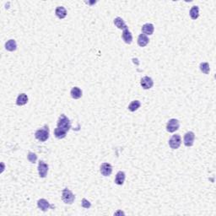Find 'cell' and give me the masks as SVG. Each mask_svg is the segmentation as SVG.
Segmentation results:
<instances>
[{"instance_id":"cell-1","label":"cell","mask_w":216,"mask_h":216,"mask_svg":"<svg viewBox=\"0 0 216 216\" xmlns=\"http://www.w3.org/2000/svg\"><path fill=\"white\" fill-rule=\"evenodd\" d=\"M35 137L36 139H38L41 142L47 141L49 138V127L48 125H45L42 128L36 130L35 133Z\"/></svg>"},{"instance_id":"cell-2","label":"cell","mask_w":216,"mask_h":216,"mask_svg":"<svg viewBox=\"0 0 216 216\" xmlns=\"http://www.w3.org/2000/svg\"><path fill=\"white\" fill-rule=\"evenodd\" d=\"M57 127H60L66 132H69L71 128V123L69 118L64 114H62L57 121Z\"/></svg>"},{"instance_id":"cell-3","label":"cell","mask_w":216,"mask_h":216,"mask_svg":"<svg viewBox=\"0 0 216 216\" xmlns=\"http://www.w3.org/2000/svg\"><path fill=\"white\" fill-rule=\"evenodd\" d=\"M74 199L75 196L73 195V193L68 188H64L62 193V200L66 204H72L74 202Z\"/></svg>"},{"instance_id":"cell-4","label":"cell","mask_w":216,"mask_h":216,"mask_svg":"<svg viewBox=\"0 0 216 216\" xmlns=\"http://www.w3.org/2000/svg\"><path fill=\"white\" fill-rule=\"evenodd\" d=\"M180 127V123L177 119L172 118L171 120H169L167 124H166V130L168 131L169 133H174L177 130L179 129Z\"/></svg>"},{"instance_id":"cell-5","label":"cell","mask_w":216,"mask_h":216,"mask_svg":"<svg viewBox=\"0 0 216 216\" xmlns=\"http://www.w3.org/2000/svg\"><path fill=\"white\" fill-rule=\"evenodd\" d=\"M181 143V138L179 134H175L169 139V145L172 149H178Z\"/></svg>"},{"instance_id":"cell-6","label":"cell","mask_w":216,"mask_h":216,"mask_svg":"<svg viewBox=\"0 0 216 216\" xmlns=\"http://www.w3.org/2000/svg\"><path fill=\"white\" fill-rule=\"evenodd\" d=\"M194 139H195V134H194L193 132H188L186 133V134L184 135V144L187 147H191L193 145Z\"/></svg>"},{"instance_id":"cell-7","label":"cell","mask_w":216,"mask_h":216,"mask_svg":"<svg viewBox=\"0 0 216 216\" xmlns=\"http://www.w3.org/2000/svg\"><path fill=\"white\" fill-rule=\"evenodd\" d=\"M48 165L45 163L44 161H41L39 162L38 164V173L40 177L44 178L47 177L48 175Z\"/></svg>"},{"instance_id":"cell-8","label":"cell","mask_w":216,"mask_h":216,"mask_svg":"<svg viewBox=\"0 0 216 216\" xmlns=\"http://www.w3.org/2000/svg\"><path fill=\"white\" fill-rule=\"evenodd\" d=\"M140 85L144 89H149L150 88H152L153 85H154V81L150 77L144 76L141 79Z\"/></svg>"},{"instance_id":"cell-9","label":"cell","mask_w":216,"mask_h":216,"mask_svg":"<svg viewBox=\"0 0 216 216\" xmlns=\"http://www.w3.org/2000/svg\"><path fill=\"white\" fill-rule=\"evenodd\" d=\"M100 171H101V173H102V176L109 177L111 174V172H112V166L109 163H103L101 165Z\"/></svg>"},{"instance_id":"cell-10","label":"cell","mask_w":216,"mask_h":216,"mask_svg":"<svg viewBox=\"0 0 216 216\" xmlns=\"http://www.w3.org/2000/svg\"><path fill=\"white\" fill-rule=\"evenodd\" d=\"M122 37L123 39V41H125V43H127V44H131L132 41H133V35L131 34V32L129 31V30L127 29V27L123 30Z\"/></svg>"},{"instance_id":"cell-11","label":"cell","mask_w":216,"mask_h":216,"mask_svg":"<svg viewBox=\"0 0 216 216\" xmlns=\"http://www.w3.org/2000/svg\"><path fill=\"white\" fill-rule=\"evenodd\" d=\"M37 206H38V208L40 209L41 210H42V211H47V210L49 209V208H51V205H50V203H49V202H48V200H46L45 198H41V199H39L38 201H37Z\"/></svg>"},{"instance_id":"cell-12","label":"cell","mask_w":216,"mask_h":216,"mask_svg":"<svg viewBox=\"0 0 216 216\" xmlns=\"http://www.w3.org/2000/svg\"><path fill=\"white\" fill-rule=\"evenodd\" d=\"M154 31H155V27L150 23L144 24L142 26V32H143V34H144V35H152L153 33H154Z\"/></svg>"},{"instance_id":"cell-13","label":"cell","mask_w":216,"mask_h":216,"mask_svg":"<svg viewBox=\"0 0 216 216\" xmlns=\"http://www.w3.org/2000/svg\"><path fill=\"white\" fill-rule=\"evenodd\" d=\"M55 14L57 18L59 19H64L67 16V10L63 6H58L55 10Z\"/></svg>"},{"instance_id":"cell-14","label":"cell","mask_w":216,"mask_h":216,"mask_svg":"<svg viewBox=\"0 0 216 216\" xmlns=\"http://www.w3.org/2000/svg\"><path fill=\"white\" fill-rule=\"evenodd\" d=\"M149 41V40L148 38V36L146 35H144V34H140L139 35V37H138V44L141 48H143V47L147 46Z\"/></svg>"},{"instance_id":"cell-15","label":"cell","mask_w":216,"mask_h":216,"mask_svg":"<svg viewBox=\"0 0 216 216\" xmlns=\"http://www.w3.org/2000/svg\"><path fill=\"white\" fill-rule=\"evenodd\" d=\"M70 95L72 96V98L78 100V99L81 98L82 96V90L79 88V87H73L71 91H70Z\"/></svg>"},{"instance_id":"cell-16","label":"cell","mask_w":216,"mask_h":216,"mask_svg":"<svg viewBox=\"0 0 216 216\" xmlns=\"http://www.w3.org/2000/svg\"><path fill=\"white\" fill-rule=\"evenodd\" d=\"M28 102V96L26 94H19L17 97V100H16V104L18 106H24L26 105V103Z\"/></svg>"},{"instance_id":"cell-17","label":"cell","mask_w":216,"mask_h":216,"mask_svg":"<svg viewBox=\"0 0 216 216\" xmlns=\"http://www.w3.org/2000/svg\"><path fill=\"white\" fill-rule=\"evenodd\" d=\"M126 175L123 172H118L115 177V183L118 185H123L125 181Z\"/></svg>"},{"instance_id":"cell-18","label":"cell","mask_w":216,"mask_h":216,"mask_svg":"<svg viewBox=\"0 0 216 216\" xmlns=\"http://www.w3.org/2000/svg\"><path fill=\"white\" fill-rule=\"evenodd\" d=\"M5 48H6V50H8V51L10 52L15 51L16 48H17L16 41H15V40H13V39L9 40V41L5 43Z\"/></svg>"},{"instance_id":"cell-19","label":"cell","mask_w":216,"mask_h":216,"mask_svg":"<svg viewBox=\"0 0 216 216\" xmlns=\"http://www.w3.org/2000/svg\"><path fill=\"white\" fill-rule=\"evenodd\" d=\"M66 134H67V132L64 131V129L60 128V127H57V128H55V130H54V135H55V137H56L57 139H64V138L66 137Z\"/></svg>"},{"instance_id":"cell-20","label":"cell","mask_w":216,"mask_h":216,"mask_svg":"<svg viewBox=\"0 0 216 216\" xmlns=\"http://www.w3.org/2000/svg\"><path fill=\"white\" fill-rule=\"evenodd\" d=\"M192 19H197L199 16V8L197 6H193L189 12Z\"/></svg>"},{"instance_id":"cell-21","label":"cell","mask_w":216,"mask_h":216,"mask_svg":"<svg viewBox=\"0 0 216 216\" xmlns=\"http://www.w3.org/2000/svg\"><path fill=\"white\" fill-rule=\"evenodd\" d=\"M114 25L117 27H118V29H125L127 28V26H126V24H125V22H124V20L122 18H120V17H117V18H115L114 19Z\"/></svg>"},{"instance_id":"cell-22","label":"cell","mask_w":216,"mask_h":216,"mask_svg":"<svg viewBox=\"0 0 216 216\" xmlns=\"http://www.w3.org/2000/svg\"><path fill=\"white\" fill-rule=\"evenodd\" d=\"M140 106H141V103H140L139 101H133V102L129 104V106H128V107L127 108H128L129 111L134 112V111H137V110L140 107Z\"/></svg>"},{"instance_id":"cell-23","label":"cell","mask_w":216,"mask_h":216,"mask_svg":"<svg viewBox=\"0 0 216 216\" xmlns=\"http://www.w3.org/2000/svg\"><path fill=\"white\" fill-rule=\"evenodd\" d=\"M200 70L203 73L208 74L210 71V64H208V63H202V64H200Z\"/></svg>"},{"instance_id":"cell-24","label":"cell","mask_w":216,"mask_h":216,"mask_svg":"<svg viewBox=\"0 0 216 216\" xmlns=\"http://www.w3.org/2000/svg\"><path fill=\"white\" fill-rule=\"evenodd\" d=\"M27 159L31 163H35L36 160H37V156L35 155V153L29 152L28 156H27Z\"/></svg>"},{"instance_id":"cell-25","label":"cell","mask_w":216,"mask_h":216,"mask_svg":"<svg viewBox=\"0 0 216 216\" xmlns=\"http://www.w3.org/2000/svg\"><path fill=\"white\" fill-rule=\"evenodd\" d=\"M81 205H82L83 208H85V209H89V208L91 207V203H89V201L87 200L86 198H83Z\"/></svg>"},{"instance_id":"cell-26","label":"cell","mask_w":216,"mask_h":216,"mask_svg":"<svg viewBox=\"0 0 216 216\" xmlns=\"http://www.w3.org/2000/svg\"><path fill=\"white\" fill-rule=\"evenodd\" d=\"M124 214L123 212H122V211H118V212H117V213H115V214L117 215V214Z\"/></svg>"}]
</instances>
